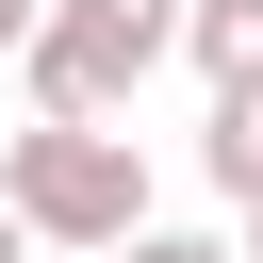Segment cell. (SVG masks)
Wrapping results in <instances>:
<instances>
[{
	"label": "cell",
	"mask_w": 263,
	"mask_h": 263,
	"mask_svg": "<svg viewBox=\"0 0 263 263\" xmlns=\"http://www.w3.org/2000/svg\"><path fill=\"white\" fill-rule=\"evenodd\" d=\"M0 197H16V230H33V247L115 263V247L148 230V148H132V132H99V115H33V132H0Z\"/></svg>",
	"instance_id": "6da1fadb"
},
{
	"label": "cell",
	"mask_w": 263,
	"mask_h": 263,
	"mask_svg": "<svg viewBox=\"0 0 263 263\" xmlns=\"http://www.w3.org/2000/svg\"><path fill=\"white\" fill-rule=\"evenodd\" d=\"M181 33H197V0H49V33H33V115H132L164 66H181Z\"/></svg>",
	"instance_id": "7a4b0ae2"
},
{
	"label": "cell",
	"mask_w": 263,
	"mask_h": 263,
	"mask_svg": "<svg viewBox=\"0 0 263 263\" xmlns=\"http://www.w3.org/2000/svg\"><path fill=\"white\" fill-rule=\"evenodd\" d=\"M181 66H197L214 99H263V0H197V33H181Z\"/></svg>",
	"instance_id": "3957f363"
},
{
	"label": "cell",
	"mask_w": 263,
	"mask_h": 263,
	"mask_svg": "<svg viewBox=\"0 0 263 263\" xmlns=\"http://www.w3.org/2000/svg\"><path fill=\"white\" fill-rule=\"evenodd\" d=\"M197 164H214V197L247 214V197H263V99H214V132H197Z\"/></svg>",
	"instance_id": "277c9868"
},
{
	"label": "cell",
	"mask_w": 263,
	"mask_h": 263,
	"mask_svg": "<svg viewBox=\"0 0 263 263\" xmlns=\"http://www.w3.org/2000/svg\"><path fill=\"white\" fill-rule=\"evenodd\" d=\"M115 263H247V230H132Z\"/></svg>",
	"instance_id": "5b68a950"
},
{
	"label": "cell",
	"mask_w": 263,
	"mask_h": 263,
	"mask_svg": "<svg viewBox=\"0 0 263 263\" xmlns=\"http://www.w3.org/2000/svg\"><path fill=\"white\" fill-rule=\"evenodd\" d=\"M33 33H49V0H0V66H33Z\"/></svg>",
	"instance_id": "8992f818"
},
{
	"label": "cell",
	"mask_w": 263,
	"mask_h": 263,
	"mask_svg": "<svg viewBox=\"0 0 263 263\" xmlns=\"http://www.w3.org/2000/svg\"><path fill=\"white\" fill-rule=\"evenodd\" d=\"M0 263H33V230H16V197H0Z\"/></svg>",
	"instance_id": "52a82bcc"
},
{
	"label": "cell",
	"mask_w": 263,
	"mask_h": 263,
	"mask_svg": "<svg viewBox=\"0 0 263 263\" xmlns=\"http://www.w3.org/2000/svg\"><path fill=\"white\" fill-rule=\"evenodd\" d=\"M247 263H263V197H247Z\"/></svg>",
	"instance_id": "ba28073f"
}]
</instances>
